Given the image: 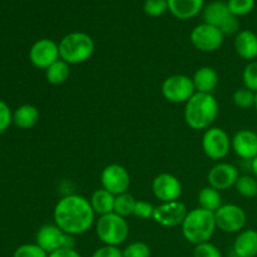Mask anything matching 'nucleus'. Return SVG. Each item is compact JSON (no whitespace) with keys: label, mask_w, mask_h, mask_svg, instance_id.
<instances>
[{"label":"nucleus","mask_w":257,"mask_h":257,"mask_svg":"<svg viewBox=\"0 0 257 257\" xmlns=\"http://www.w3.org/2000/svg\"><path fill=\"white\" fill-rule=\"evenodd\" d=\"M54 223L72 236L83 235L95 223V213L88 198L67 195L60 198L53 211Z\"/></svg>","instance_id":"1"},{"label":"nucleus","mask_w":257,"mask_h":257,"mask_svg":"<svg viewBox=\"0 0 257 257\" xmlns=\"http://www.w3.org/2000/svg\"><path fill=\"white\" fill-rule=\"evenodd\" d=\"M220 105L212 93H197L185 104L183 118L191 130L206 131L215 123Z\"/></svg>","instance_id":"2"},{"label":"nucleus","mask_w":257,"mask_h":257,"mask_svg":"<svg viewBox=\"0 0 257 257\" xmlns=\"http://www.w3.org/2000/svg\"><path fill=\"white\" fill-rule=\"evenodd\" d=\"M216 221L215 213L197 207L188 211L187 216L181 225L182 235L187 242L192 245L208 242L215 233Z\"/></svg>","instance_id":"3"},{"label":"nucleus","mask_w":257,"mask_h":257,"mask_svg":"<svg viewBox=\"0 0 257 257\" xmlns=\"http://www.w3.org/2000/svg\"><path fill=\"white\" fill-rule=\"evenodd\" d=\"M60 59L69 65L82 64L89 60L94 54L95 44L89 34L83 32H72L60 39Z\"/></svg>","instance_id":"4"},{"label":"nucleus","mask_w":257,"mask_h":257,"mask_svg":"<svg viewBox=\"0 0 257 257\" xmlns=\"http://www.w3.org/2000/svg\"><path fill=\"white\" fill-rule=\"evenodd\" d=\"M95 233L103 245L119 247L130 236V223L117 213H108L95 221Z\"/></svg>","instance_id":"5"},{"label":"nucleus","mask_w":257,"mask_h":257,"mask_svg":"<svg viewBox=\"0 0 257 257\" xmlns=\"http://www.w3.org/2000/svg\"><path fill=\"white\" fill-rule=\"evenodd\" d=\"M35 243L39 245L45 252H55L60 248H74V236L64 232L55 223H47L38 230Z\"/></svg>","instance_id":"6"},{"label":"nucleus","mask_w":257,"mask_h":257,"mask_svg":"<svg viewBox=\"0 0 257 257\" xmlns=\"http://www.w3.org/2000/svg\"><path fill=\"white\" fill-rule=\"evenodd\" d=\"M163 98L173 104L187 103L196 93L192 78L185 74H173L166 78L161 87Z\"/></svg>","instance_id":"7"},{"label":"nucleus","mask_w":257,"mask_h":257,"mask_svg":"<svg viewBox=\"0 0 257 257\" xmlns=\"http://www.w3.org/2000/svg\"><path fill=\"white\" fill-rule=\"evenodd\" d=\"M203 153L210 160L220 161L227 157L231 151V138L225 130L220 127H210L202 136Z\"/></svg>","instance_id":"8"},{"label":"nucleus","mask_w":257,"mask_h":257,"mask_svg":"<svg viewBox=\"0 0 257 257\" xmlns=\"http://www.w3.org/2000/svg\"><path fill=\"white\" fill-rule=\"evenodd\" d=\"M216 226L220 231L225 233H238L245 230L246 216L245 210L235 203L222 205L215 212Z\"/></svg>","instance_id":"9"},{"label":"nucleus","mask_w":257,"mask_h":257,"mask_svg":"<svg viewBox=\"0 0 257 257\" xmlns=\"http://www.w3.org/2000/svg\"><path fill=\"white\" fill-rule=\"evenodd\" d=\"M190 40L193 47L203 53H213L220 49L225 40V35L218 28L202 23L192 29Z\"/></svg>","instance_id":"10"},{"label":"nucleus","mask_w":257,"mask_h":257,"mask_svg":"<svg viewBox=\"0 0 257 257\" xmlns=\"http://www.w3.org/2000/svg\"><path fill=\"white\" fill-rule=\"evenodd\" d=\"M102 188L109 191L114 196L128 192L131 187V176L127 168L118 163L105 166L100 173Z\"/></svg>","instance_id":"11"},{"label":"nucleus","mask_w":257,"mask_h":257,"mask_svg":"<svg viewBox=\"0 0 257 257\" xmlns=\"http://www.w3.org/2000/svg\"><path fill=\"white\" fill-rule=\"evenodd\" d=\"M60 59L59 44L48 38L37 40L29 49V60L38 69H47Z\"/></svg>","instance_id":"12"},{"label":"nucleus","mask_w":257,"mask_h":257,"mask_svg":"<svg viewBox=\"0 0 257 257\" xmlns=\"http://www.w3.org/2000/svg\"><path fill=\"white\" fill-rule=\"evenodd\" d=\"M152 192L161 203L180 201L182 195V185L176 176L163 172L153 178Z\"/></svg>","instance_id":"13"},{"label":"nucleus","mask_w":257,"mask_h":257,"mask_svg":"<svg viewBox=\"0 0 257 257\" xmlns=\"http://www.w3.org/2000/svg\"><path fill=\"white\" fill-rule=\"evenodd\" d=\"M188 210L181 201L165 202L156 206L153 212V221L163 227H177L182 225Z\"/></svg>","instance_id":"14"},{"label":"nucleus","mask_w":257,"mask_h":257,"mask_svg":"<svg viewBox=\"0 0 257 257\" xmlns=\"http://www.w3.org/2000/svg\"><path fill=\"white\" fill-rule=\"evenodd\" d=\"M240 173L236 166L227 162H220L213 166L207 173L208 186L221 191L230 190L231 187H235L237 182Z\"/></svg>","instance_id":"15"},{"label":"nucleus","mask_w":257,"mask_h":257,"mask_svg":"<svg viewBox=\"0 0 257 257\" xmlns=\"http://www.w3.org/2000/svg\"><path fill=\"white\" fill-rule=\"evenodd\" d=\"M231 150L242 160H253L257 156V133L251 130L236 132L231 138Z\"/></svg>","instance_id":"16"},{"label":"nucleus","mask_w":257,"mask_h":257,"mask_svg":"<svg viewBox=\"0 0 257 257\" xmlns=\"http://www.w3.org/2000/svg\"><path fill=\"white\" fill-rule=\"evenodd\" d=\"M233 47L241 59L247 62L257 59V34L252 30H240L235 35Z\"/></svg>","instance_id":"17"},{"label":"nucleus","mask_w":257,"mask_h":257,"mask_svg":"<svg viewBox=\"0 0 257 257\" xmlns=\"http://www.w3.org/2000/svg\"><path fill=\"white\" fill-rule=\"evenodd\" d=\"M233 256L256 257L257 256V230L245 228L237 233L233 241Z\"/></svg>","instance_id":"18"},{"label":"nucleus","mask_w":257,"mask_h":257,"mask_svg":"<svg viewBox=\"0 0 257 257\" xmlns=\"http://www.w3.org/2000/svg\"><path fill=\"white\" fill-rule=\"evenodd\" d=\"M205 0H167L168 10L180 20H188L197 17L203 10Z\"/></svg>","instance_id":"19"},{"label":"nucleus","mask_w":257,"mask_h":257,"mask_svg":"<svg viewBox=\"0 0 257 257\" xmlns=\"http://www.w3.org/2000/svg\"><path fill=\"white\" fill-rule=\"evenodd\" d=\"M232 15L233 14H231L230 9H228L227 3L221 2V0L210 3L202 10L203 23L213 25L218 29H221Z\"/></svg>","instance_id":"20"},{"label":"nucleus","mask_w":257,"mask_h":257,"mask_svg":"<svg viewBox=\"0 0 257 257\" xmlns=\"http://www.w3.org/2000/svg\"><path fill=\"white\" fill-rule=\"evenodd\" d=\"M193 85L197 93H212L220 82L218 73L212 67H201L192 77Z\"/></svg>","instance_id":"21"},{"label":"nucleus","mask_w":257,"mask_h":257,"mask_svg":"<svg viewBox=\"0 0 257 257\" xmlns=\"http://www.w3.org/2000/svg\"><path fill=\"white\" fill-rule=\"evenodd\" d=\"M39 110L33 104H23L13 113V123L20 130H30L39 122Z\"/></svg>","instance_id":"22"},{"label":"nucleus","mask_w":257,"mask_h":257,"mask_svg":"<svg viewBox=\"0 0 257 257\" xmlns=\"http://www.w3.org/2000/svg\"><path fill=\"white\" fill-rule=\"evenodd\" d=\"M89 202L95 215L103 216L114 212L115 196L104 188L95 190L90 196Z\"/></svg>","instance_id":"23"},{"label":"nucleus","mask_w":257,"mask_h":257,"mask_svg":"<svg viewBox=\"0 0 257 257\" xmlns=\"http://www.w3.org/2000/svg\"><path fill=\"white\" fill-rule=\"evenodd\" d=\"M198 205L203 210H207L210 212L215 213L223 205L221 192L216 190V188L211 187V186L203 187L198 192Z\"/></svg>","instance_id":"24"},{"label":"nucleus","mask_w":257,"mask_h":257,"mask_svg":"<svg viewBox=\"0 0 257 257\" xmlns=\"http://www.w3.org/2000/svg\"><path fill=\"white\" fill-rule=\"evenodd\" d=\"M70 77V65L59 59L45 69V78L53 85L64 84Z\"/></svg>","instance_id":"25"},{"label":"nucleus","mask_w":257,"mask_h":257,"mask_svg":"<svg viewBox=\"0 0 257 257\" xmlns=\"http://www.w3.org/2000/svg\"><path fill=\"white\" fill-rule=\"evenodd\" d=\"M136 203H137V200L128 192L115 196L114 213H117V215L122 216L124 218L128 217V216L135 213Z\"/></svg>","instance_id":"26"},{"label":"nucleus","mask_w":257,"mask_h":257,"mask_svg":"<svg viewBox=\"0 0 257 257\" xmlns=\"http://www.w3.org/2000/svg\"><path fill=\"white\" fill-rule=\"evenodd\" d=\"M238 195L245 198H255L257 196V178L253 176H240L235 185Z\"/></svg>","instance_id":"27"},{"label":"nucleus","mask_w":257,"mask_h":257,"mask_svg":"<svg viewBox=\"0 0 257 257\" xmlns=\"http://www.w3.org/2000/svg\"><path fill=\"white\" fill-rule=\"evenodd\" d=\"M255 99L256 93L245 87L238 88L232 94L233 104L240 109H250V108L255 107Z\"/></svg>","instance_id":"28"},{"label":"nucleus","mask_w":257,"mask_h":257,"mask_svg":"<svg viewBox=\"0 0 257 257\" xmlns=\"http://www.w3.org/2000/svg\"><path fill=\"white\" fill-rule=\"evenodd\" d=\"M227 7L235 17H245L255 8V0H227Z\"/></svg>","instance_id":"29"},{"label":"nucleus","mask_w":257,"mask_h":257,"mask_svg":"<svg viewBox=\"0 0 257 257\" xmlns=\"http://www.w3.org/2000/svg\"><path fill=\"white\" fill-rule=\"evenodd\" d=\"M243 87L257 93V60H252L246 64L242 72Z\"/></svg>","instance_id":"30"},{"label":"nucleus","mask_w":257,"mask_h":257,"mask_svg":"<svg viewBox=\"0 0 257 257\" xmlns=\"http://www.w3.org/2000/svg\"><path fill=\"white\" fill-rule=\"evenodd\" d=\"M123 257H151V247L142 241H135L122 250Z\"/></svg>","instance_id":"31"},{"label":"nucleus","mask_w":257,"mask_h":257,"mask_svg":"<svg viewBox=\"0 0 257 257\" xmlns=\"http://www.w3.org/2000/svg\"><path fill=\"white\" fill-rule=\"evenodd\" d=\"M47 252L37 243H24L14 251L13 257H48Z\"/></svg>","instance_id":"32"},{"label":"nucleus","mask_w":257,"mask_h":257,"mask_svg":"<svg viewBox=\"0 0 257 257\" xmlns=\"http://www.w3.org/2000/svg\"><path fill=\"white\" fill-rule=\"evenodd\" d=\"M143 10L148 17H161L168 10L167 0H146L143 4Z\"/></svg>","instance_id":"33"},{"label":"nucleus","mask_w":257,"mask_h":257,"mask_svg":"<svg viewBox=\"0 0 257 257\" xmlns=\"http://www.w3.org/2000/svg\"><path fill=\"white\" fill-rule=\"evenodd\" d=\"M193 257H223L220 248L212 242H203L195 246L193 250Z\"/></svg>","instance_id":"34"},{"label":"nucleus","mask_w":257,"mask_h":257,"mask_svg":"<svg viewBox=\"0 0 257 257\" xmlns=\"http://www.w3.org/2000/svg\"><path fill=\"white\" fill-rule=\"evenodd\" d=\"M153 212H155V206L152 203L148 202V201L137 200L135 213H133L136 217H140L142 220H150L153 217Z\"/></svg>","instance_id":"35"},{"label":"nucleus","mask_w":257,"mask_h":257,"mask_svg":"<svg viewBox=\"0 0 257 257\" xmlns=\"http://www.w3.org/2000/svg\"><path fill=\"white\" fill-rule=\"evenodd\" d=\"M13 123V112L9 105L0 99V133H4Z\"/></svg>","instance_id":"36"},{"label":"nucleus","mask_w":257,"mask_h":257,"mask_svg":"<svg viewBox=\"0 0 257 257\" xmlns=\"http://www.w3.org/2000/svg\"><path fill=\"white\" fill-rule=\"evenodd\" d=\"M90 257H123V253L117 246L103 245L102 247H98Z\"/></svg>","instance_id":"37"},{"label":"nucleus","mask_w":257,"mask_h":257,"mask_svg":"<svg viewBox=\"0 0 257 257\" xmlns=\"http://www.w3.org/2000/svg\"><path fill=\"white\" fill-rule=\"evenodd\" d=\"M48 257H82L75 248H60L55 252L49 253Z\"/></svg>","instance_id":"38"},{"label":"nucleus","mask_w":257,"mask_h":257,"mask_svg":"<svg viewBox=\"0 0 257 257\" xmlns=\"http://www.w3.org/2000/svg\"><path fill=\"white\" fill-rule=\"evenodd\" d=\"M250 162H251V171H252L253 173V177L257 178V156L253 158V160H251Z\"/></svg>","instance_id":"39"},{"label":"nucleus","mask_w":257,"mask_h":257,"mask_svg":"<svg viewBox=\"0 0 257 257\" xmlns=\"http://www.w3.org/2000/svg\"><path fill=\"white\" fill-rule=\"evenodd\" d=\"M255 110L257 113V93H256V99H255Z\"/></svg>","instance_id":"40"},{"label":"nucleus","mask_w":257,"mask_h":257,"mask_svg":"<svg viewBox=\"0 0 257 257\" xmlns=\"http://www.w3.org/2000/svg\"><path fill=\"white\" fill-rule=\"evenodd\" d=\"M232 257H237V256H232Z\"/></svg>","instance_id":"41"}]
</instances>
